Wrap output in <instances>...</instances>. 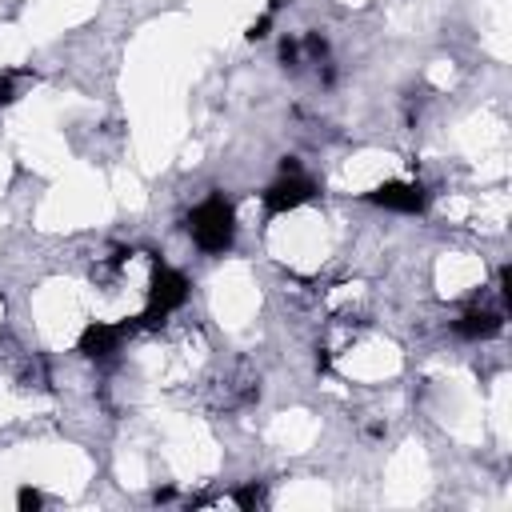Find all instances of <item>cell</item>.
I'll return each instance as SVG.
<instances>
[{
	"mask_svg": "<svg viewBox=\"0 0 512 512\" xmlns=\"http://www.w3.org/2000/svg\"><path fill=\"white\" fill-rule=\"evenodd\" d=\"M232 500H236L240 508H260V504H264V488H260V484H244V488L232 492Z\"/></svg>",
	"mask_w": 512,
	"mask_h": 512,
	"instance_id": "obj_7",
	"label": "cell"
},
{
	"mask_svg": "<svg viewBox=\"0 0 512 512\" xmlns=\"http://www.w3.org/2000/svg\"><path fill=\"white\" fill-rule=\"evenodd\" d=\"M188 300V280L184 272L168 268V264H156L152 268V284H148V308L132 320V328H156L168 312H176L180 304Z\"/></svg>",
	"mask_w": 512,
	"mask_h": 512,
	"instance_id": "obj_2",
	"label": "cell"
},
{
	"mask_svg": "<svg viewBox=\"0 0 512 512\" xmlns=\"http://www.w3.org/2000/svg\"><path fill=\"white\" fill-rule=\"evenodd\" d=\"M312 196H316V184H312L308 176H300V172H280V180L264 192V208H268L272 216H280V212H292V208L308 204Z\"/></svg>",
	"mask_w": 512,
	"mask_h": 512,
	"instance_id": "obj_3",
	"label": "cell"
},
{
	"mask_svg": "<svg viewBox=\"0 0 512 512\" xmlns=\"http://www.w3.org/2000/svg\"><path fill=\"white\" fill-rule=\"evenodd\" d=\"M364 200L368 204H380V208H392V212H424V188L420 184H408V180L376 184Z\"/></svg>",
	"mask_w": 512,
	"mask_h": 512,
	"instance_id": "obj_5",
	"label": "cell"
},
{
	"mask_svg": "<svg viewBox=\"0 0 512 512\" xmlns=\"http://www.w3.org/2000/svg\"><path fill=\"white\" fill-rule=\"evenodd\" d=\"M132 332V324H104V320H92L84 332H80V340H76V348H80V356H88V360H108L112 352H120V340Z\"/></svg>",
	"mask_w": 512,
	"mask_h": 512,
	"instance_id": "obj_4",
	"label": "cell"
},
{
	"mask_svg": "<svg viewBox=\"0 0 512 512\" xmlns=\"http://www.w3.org/2000/svg\"><path fill=\"white\" fill-rule=\"evenodd\" d=\"M280 60H284V68H296V60H300V44H296V40H284V44H280Z\"/></svg>",
	"mask_w": 512,
	"mask_h": 512,
	"instance_id": "obj_9",
	"label": "cell"
},
{
	"mask_svg": "<svg viewBox=\"0 0 512 512\" xmlns=\"http://www.w3.org/2000/svg\"><path fill=\"white\" fill-rule=\"evenodd\" d=\"M500 328H504L500 312H484V308H472V312H464V316L452 324V332L464 336V340H492Z\"/></svg>",
	"mask_w": 512,
	"mask_h": 512,
	"instance_id": "obj_6",
	"label": "cell"
},
{
	"mask_svg": "<svg viewBox=\"0 0 512 512\" xmlns=\"http://www.w3.org/2000/svg\"><path fill=\"white\" fill-rule=\"evenodd\" d=\"M16 504H20L24 512H32V508H40L44 500H40V492H36V488H20V492H16Z\"/></svg>",
	"mask_w": 512,
	"mask_h": 512,
	"instance_id": "obj_8",
	"label": "cell"
},
{
	"mask_svg": "<svg viewBox=\"0 0 512 512\" xmlns=\"http://www.w3.org/2000/svg\"><path fill=\"white\" fill-rule=\"evenodd\" d=\"M188 232H192V240H196V248L200 252H228L232 248V236H236V216H232V204L216 192V196H208L204 204H196L192 212H188Z\"/></svg>",
	"mask_w": 512,
	"mask_h": 512,
	"instance_id": "obj_1",
	"label": "cell"
}]
</instances>
